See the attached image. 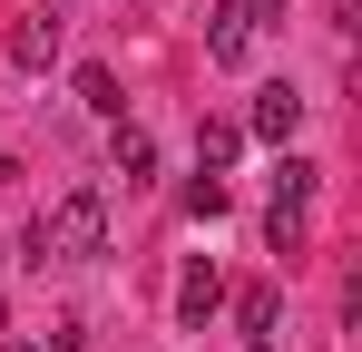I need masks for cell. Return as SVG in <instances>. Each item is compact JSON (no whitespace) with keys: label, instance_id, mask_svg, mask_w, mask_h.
Returning <instances> with one entry per match:
<instances>
[{"label":"cell","instance_id":"1","mask_svg":"<svg viewBox=\"0 0 362 352\" xmlns=\"http://www.w3.org/2000/svg\"><path fill=\"white\" fill-rule=\"evenodd\" d=\"M88 254H108V186H69L30 225V264H88Z\"/></svg>","mask_w":362,"mask_h":352},{"label":"cell","instance_id":"2","mask_svg":"<svg viewBox=\"0 0 362 352\" xmlns=\"http://www.w3.org/2000/svg\"><path fill=\"white\" fill-rule=\"evenodd\" d=\"M255 40H264V10H255V0H216V10H206V59H216V69H245Z\"/></svg>","mask_w":362,"mask_h":352},{"label":"cell","instance_id":"3","mask_svg":"<svg viewBox=\"0 0 362 352\" xmlns=\"http://www.w3.org/2000/svg\"><path fill=\"white\" fill-rule=\"evenodd\" d=\"M59 40H69L59 10H20L10 20V69H59Z\"/></svg>","mask_w":362,"mask_h":352},{"label":"cell","instance_id":"4","mask_svg":"<svg viewBox=\"0 0 362 352\" xmlns=\"http://www.w3.org/2000/svg\"><path fill=\"white\" fill-rule=\"evenodd\" d=\"M235 127H245V137H264V147H294V127H303V98L284 88V78H274V88H255V108H245Z\"/></svg>","mask_w":362,"mask_h":352},{"label":"cell","instance_id":"5","mask_svg":"<svg viewBox=\"0 0 362 352\" xmlns=\"http://www.w3.org/2000/svg\"><path fill=\"white\" fill-rule=\"evenodd\" d=\"M216 303H226V274L196 254V264H186V284H177V323H186V333H206V323H216Z\"/></svg>","mask_w":362,"mask_h":352},{"label":"cell","instance_id":"6","mask_svg":"<svg viewBox=\"0 0 362 352\" xmlns=\"http://www.w3.org/2000/svg\"><path fill=\"white\" fill-rule=\"evenodd\" d=\"M245 157V127L235 117H206V127H196V176H226Z\"/></svg>","mask_w":362,"mask_h":352},{"label":"cell","instance_id":"7","mask_svg":"<svg viewBox=\"0 0 362 352\" xmlns=\"http://www.w3.org/2000/svg\"><path fill=\"white\" fill-rule=\"evenodd\" d=\"M313 186H323V167H313V157H284V167H274V206L313 216Z\"/></svg>","mask_w":362,"mask_h":352},{"label":"cell","instance_id":"8","mask_svg":"<svg viewBox=\"0 0 362 352\" xmlns=\"http://www.w3.org/2000/svg\"><path fill=\"white\" fill-rule=\"evenodd\" d=\"M78 98H88L98 117H127V98H118V69H98V59L78 69Z\"/></svg>","mask_w":362,"mask_h":352},{"label":"cell","instance_id":"9","mask_svg":"<svg viewBox=\"0 0 362 352\" xmlns=\"http://www.w3.org/2000/svg\"><path fill=\"white\" fill-rule=\"evenodd\" d=\"M118 176H127V186H147V176H157V147H147L127 117H118Z\"/></svg>","mask_w":362,"mask_h":352},{"label":"cell","instance_id":"10","mask_svg":"<svg viewBox=\"0 0 362 352\" xmlns=\"http://www.w3.org/2000/svg\"><path fill=\"white\" fill-rule=\"evenodd\" d=\"M274 313H284V293H274V284H245V303H235L245 333H274Z\"/></svg>","mask_w":362,"mask_h":352},{"label":"cell","instance_id":"11","mask_svg":"<svg viewBox=\"0 0 362 352\" xmlns=\"http://www.w3.org/2000/svg\"><path fill=\"white\" fill-rule=\"evenodd\" d=\"M264 245H274V254H303V216L294 206H264Z\"/></svg>","mask_w":362,"mask_h":352},{"label":"cell","instance_id":"12","mask_svg":"<svg viewBox=\"0 0 362 352\" xmlns=\"http://www.w3.org/2000/svg\"><path fill=\"white\" fill-rule=\"evenodd\" d=\"M245 352H284V343H274V333H245Z\"/></svg>","mask_w":362,"mask_h":352},{"label":"cell","instance_id":"13","mask_svg":"<svg viewBox=\"0 0 362 352\" xmlns=\"http://www.w3.org/2000/svg\"><path fill=\"white\" fill-rule=\"evenodd\" d=\"M0 352H49V343H30V333H20V343H0Z\"/></svg>","mask_w":362,"mask_h":352}]
</instances>
